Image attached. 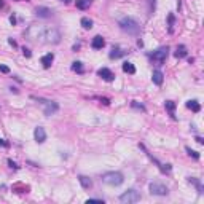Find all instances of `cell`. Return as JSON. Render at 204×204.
<instances>
[{
	"label": "cell",
	"instance_id": "3",
	"mask_svg": "<svg viewBox=\"0 0 204 204\" xmlns=\"http://www.w3.org/2000/svg\"><path fill=\"white\" fill-rule=\"evenodd\" d=\"M45 29L46 27H41V26H30L26 30V35L32 41H45Z\"/></svg>",
	"mask_w": 204,
	"mask_h": 204
},
{
	"label": "cell",
	"instance_id": "4",
	"mask_svg": "<svg viewBox=\"0 0 204 204\" xmlns=\"http://www.w3.org/2000/svg\"><path fill=\"white\" fill-rule=\"evenodd\" d=\"M35 99V101H38L41 105H43V113L46 115V116H51V115H54L57 110H59V104L54 101H48V99H41V97H32Z\"/></svg>",
	"mask_w": 204,
	"mask_h": 204
},
{
	"label": "cell",
	"instance_id": "19",
	"mask_svg": "<svg viewBox=\"0 0 204 204\" xmlns=\"http://www.w3.org/2000/svg\"><path fill=\"white\" fill-rule=\"evenodd\" d=\"M174 56L178 57V59H180V57H185L187 56V46H185V45H178L175 53H174Z\"/></svg>",
	"mask_w": 204,
	"mask_h": 204
},
{
	"label": "cell",
	"instance_id": "34",
	"mask_svg": "<svg viewBox=\"0 0 204 204\" xmlns=\"http://www.w3.org/2000/svg\"><path fill=\"white\" fill-rule=\"evenodd\" d=\"M8 43H10V45H11V46H13V48H16V46H18V43H16V41H14V40H13V38H8Z\"/></svg>",
	"mask_w": 204,
	"mask_h": 204
},
{
	"label": "cell",
	"instance_id": "6",
	"mask_svg": "<svg viewBox=\"0 0 204 204\" xmlns=\"http://www.w3.org/2000/svg\"><path fill=\"white\" fill-rule=\"evenodd\" d=\"M167 53H169V48L167 46H161V48H158L156 51H153V54L150 57H152V61H153V62H156L158 65H163V64L166 62Z\"/></svg>",
	"mask_w": 204,
	"mask_h": 204
},
{
	"label": "cell",
	"instance_id": "1",
	"mask_svg": "<svg viewBox=\"0 0 204 204\" xmlns=\"http://www.w3.org/2000/svg\"><path fill=\"white\" fill-rule=\"evenodd\" d=\"M118 26H120L121 30L126 32V34H129V35H137L140 32V22L137 21V19L131 18V16L121 18L120 22H118Z\"/></svg>",
	"mask_w": 204,
	"mask_h": 204
},
{
	"label": "cell",
	"instance_id": "37",
	"mask_svg": "<svg viewBox=\"0 0 204 204\" xmlns=\"http://www.w3.org/2000/svg\"><path fill=\"white\" fill-rule=\"evenodd\" d=\"M61 2H64V3H69V2H70V0H61Z\"/></svg>",
	"mask_w": 204,
	"mask_h": 204
},
{
	"label": "cell",
	"instance_id": "23",
	"mask_svg": "<svg viewBox=\"0 0 204 204\" xmlns=\"http://www.w3.org/2000/svg\"><path fill=\"white\" fill-rule=\"evenodd\" d=\"M80 24H81V26H83V29H86V30L92 27V21H91V19H89V18H81V21H80Z\"/></svg>",
	"mask_w": 204,
	"mask_h": 204
},
{
	"label": "cell",
	"instance_id": "31",
	"mask_svg": "<svg viewBox=\"0 0 204 204\" xmlns=\"http://www.w3.org/2000/svg\"><path fill=\"white\" fill-rule=\"evenodd\" d=\"M0 72H2V73H10V67H6V65H0Z\"/></svg>",
	"mask_w": 204,
	"mask_h": 204
},
{
	"label": "cell",
	"instance_id": "29",
	"mask_svg": "<svg viewBox=\"0 0 204 204\" xmlns=\"http://www.w3.org/2000/svg\"><path fill=\"white\" fill-rule=\"evenodd\" d=\"M8 166H10V167H13V169H19V166L16 164V163L13 161V159H8Z\"/></svg>",
	"mask_w": 204,
	"mask_h": 204
},
{
	"label": "cell",
	"instance_id": "30",
	"mask_svg": "<svg viewBox=\"0 0 204 204\" xmlns=\"http://www.w3.org/2000/svg\"><path fill=\"white\" fill-rule=\"evenodd\" d=\"M22 53H24V56H26V57H30V56H32L30 50H27V48H26V46L22 48Z\"/></svg>",
	"mask_w": 204,
	"mask_h": 204
},
{
	"label": "cell",
	"instance_id": "13",
	"mask_svg": "<svg viewBox=\"0 0 204 204\" xmlns=\"http://www.w3.org/2000/svg\"><path fill=\"white\" fill-rule=\"evenodd\" d=\"M53 61H54V54L53 53H48V54H45V56L41 57V64H43L45 69H50L51 64H53Z\"/></svg>",
	"mask_w": 204,
	"mask_h": 204
},
{
	"label": "cell",
	"instance_id": "21",
	"mask_svg": "<svg viewBox=\"0 0 204 204\" xmlns=\"http://www.w3.org/2000/svg\"><path fill=\"white\" fill-rule=\"evenodd\" d=\"M91 5V0H76V8L78 10H86Z\"/></svg>",
	"mask_w": 204,
	"mask_h": 204
},
{
	"label": "cell",
	"instance_id": "2",
	"mask_svg": "<svg viewBox=\"0 0 204 204\" xmlns=\"http://www.w3.org/2000/svg\"><path fill=\"white\" fill-rule=\"evenodd\" d=\"M102 182L107 185H112V187H118V185H121L124 182V177L118 171H110V172L102 174Z\"/></svg>",
	"mask_w": 204,
	"mask_h": 204
},
{
	"label": "cell",
	"instance_id": "11",
	"mask_svg": "<svg viewBox=\"0 0 204 204\" xmlns=\"http://www.w3.org/2000/svg\"><path fill=\"white\" fill-rule=\"evenodd\" d=\"M35 14H37L38 18L46 19V18H50V16L53 14V11H51L48 6H37V8H35Z\"/></svg>",
	"mask_w": 204,
	"mask_h": 204
},
{
	"label": "cell",
	"instance_id": "14",
	"mask_svg": "<svg viewBox=\"0 0 204 204\" xmlns=\"http://www.w3.org/2000/svg\"><path fill=\"white\" fill-rule=\"evenodd\" d=\"M78 182L81 183V187L85 188V190H89V188L92 187V180L89 177H86V175H78Z\"/></svg>",
	"mask_w": 204,
	"mask_h": 204
},
{
	"label": "cell",
	"instance_id": "25",
	"mask_svg": "<svg viewBox=\"0 0 204 204\" xmlns=\"http://www.w3.org/2000/svg\"><path fill=\"white\" fill-rule=\"evenodd\" d=\"M185 152H187L190 156H193L194 159H199V153H198V152H194V150H191L190 147H185Z\"/></svg>",
	"mask_w": 204,
	"mask_h": 204
},
{
	"label": "cell",
	"instance_id": "27",
	"mask_svg": "<svg viewBox=\"0 0 204 204\" xmlns=\"http://www.w3.org/2000/svg\"><path fill=\"white\" fill-rule=\"evenodd\" d=\"M147 5H148V10L150 13L155 11V5H156V0H147Z\"/></svg>",
	"mask_w": 204,
	"mask_h": 204
},
{
	"label": "cell",
	"instance_id": "24",
	"mask_svg": "<svg viewBox=\"0 0 204 204\" xmlns=\"http://www.w3.org/2000/svg\"><path fill=\"white\" fill-rule=\"evenodd\" d=\"M72 70L73 72H78V73H83V64L80 62V61H75V62L72 64Z\"/></svg>",
	"mask_w": 204,
	"mask_h": 204
},
{
	"label": "cell",
	"instance_id": "9",
	"mask_svg": "<svg viewBox=\"0 0 204 204\" xmlns=\"http://www.w3.org/2000/svg\"><path fill=\"white\" fill-rule=\"evenodd\" d=\"M97 75L101 76L102 80H105V81H113V80H115L113 72H112L110 69H107V67H102V69H99V70H97Z\"/></svg>",
	"mask_w": 204,
	"mask_h": 204
},
{
	"label": "cell",
	"instance_id": "17",
	"mask_svg": "<svg viewBox=\"0 0 204 204\" xmlns=\"http://www.w3.org/2000/svg\"><path fill=\"white\" fill-rule=\"evenodd\" d=\"M124 54V51L121 50L120 46H113L112 48V51H110V54H108V56H110V59H118V57H121Z\"/></svg>",
	"mask_w": 204,
	"mask_h": 204
},
{
	"label": "cell",
	"instance_id": "33",
	"mask_svg": "<svg viewBox=\"0 0 204 204\" xmlns=\"http://www.w3.org/2000/svg\"><path fill=\"white\" fill-rule=\"evenodd\" d=\"M0 145H2V147H8V145H10V143H8V142H6V140H5V139H2V137H0Z\"/></svg>",
	"mask_w": 204,
	"mask_h": 204
},
{
	"label": "cell",
	"instance_id": "35",
	"mask_svg": "<svg viewBox=\"0 0 204 204\" xmlns=\"http://www.w3.org/2000/svg\"><path fill=\"white\" fill-rule=\"evenodd\" d=\"M10 22H11L13 26L16 24V18H14V16H10Z\"/></svg>",
	"mask_w": 204,
	"mask_h": 204
},
{
	"label": "cell",
	"instance_id": "12",
	"mask_svg": "<svg viewBox=\"0 0 204 204\" xmlns=\"http://www.w3.org/2000/svg\"><path fill=\"white\" fill-rule=\"evenodd\" d=\"M104 45H105V40L101 37V35H96V37L92 38V41H91V46L94 48V50H102Z\"/></svg>",
	"mask_w": 204,
	"mask_h": 204
},
{
	"label": "cell",
	"instance_id": "8",
	"mask_svg": "<svg viewBox=\"0 0 204 204\" xmlns=\"http://www.w3.org/2000/svg\"><path fill=\"white\" fill-rule=\"evenodd\" d=\"M148 188H150V193L156 194V196H166V194L169 193L167 187H166V185H163V183H159V182H152Z\"/></svg>",
	"mask_w": 204,
	"mask_h": 204
},
{
	"label": "cell",
	"instance_id": "22",
	"mask_svg": "<svg viewBox=\"0 0 204 204\" xmlns=\"http://www.w3.org/2000/svg\"><path fill=\"white\" fill-rule=\"evenodd\" d=\"M164 107H166V110H169V112H171L172 118H175V116H174V110H175V102H172V101H166V102H164Z\"/></svg>",
	"mask_w": 204,
	"mask_h": 204
},
{
	"label": "cell",
	"instance_id": "36",
	"mask_svg": "<svg viewBox=\"0 0 204 204\" xmlns=\"http://www.w3.org/2000/svg\"><path fill=\"white\" fill-rule=\"evenodd\" d=\"M196 142H198V143H204L203 137H196Z\"/></svg>",
	"mask_w": 204,
	"mask_h": 204
},
{
	"label": "cell",
	"instance_id": "26",
	"mask_svg": "<svg viewBox=\"0 0 204 204\" xmlns=\"http://www.w3.org/2000/svg\"><path fill=\"white\" fill-rule=\"evenodd\" d=\"M174 21H175L174 14H169V18H167V26H169V32H174Z\"/></svg>",
	"mask_w": 204,
	"mask_h": 204
},
{
	"label": "cell",
	"instance_id": "16",
	"mask_svg": "<svg viewBox=\"0 0 204 204\" xmlns=\"http://www.w3.org/2000/svg\"><path fill=\"white\" fill-rule=\"evenodd\" d=\"M188 182H190V183H193L194 187L198 188V193H199V194L204 193V187H203V183H201L199 178H196V177H188Z\"/></svg>",
	"mask_w": 204,
	"mask_h": 204
},
{
	"label": "cell",
	"instance_id": "32",
	"mask_svg": "<svg viewBox=\"0 0 204 204\" xmlns=\"http://www.w3.org/2000/svg\"><path fill=\"white\" fill-rule=\"evenodd\" d=\"M88 203H104V199H101V198H91V199H88Z\"/></svg>",
	"mask_w": 204,
	"mask_h": 204
},
{
	"label": "cell",
	"instance_id": "18",
	"mask_svg": "<svg viewBox=\"0 0 204 204\" xmlns=\"http://www.w3.org/2000/svg\"><path fill=\"white\" fill-rule=\"evenodd\" d=\"M123 72L129 73V75H134V73H136V67H134V64L129 62V61L123 62Z\"/></svg>",
	"mask_w": 204,
	"mask_h": 204
},
{
	"label": "cell",
	"instance_id": "15",
	"mask_svg": "<svg viewBox=\"0 0 204 204\" xmlns=\"http://www.w3.org/2000/svg\"><path fill=\"white\" fill-rule=\"evenodd\" d=\"M163 72L161 70H155V72H153V75H152V81L155 83L156 86H161L163 85Z\"/></svg>",
	"mask_w": 204,
	"mask_h": 204
},
{
	"label": "cell",
	"instance_id": "20",
	"mask_svg": "<svg viewBox=\"0 0 204 204\" xmlns=\"http://www.w3.org/2000/svg\"><path fill=\"white\" fill-rule=\"evenodd\" d=\"M187 107L190 108L191 112H194V113H198V112L201 110V105H199V102H198V101H188Z\"/></svg>",
	"mask_w": 204,
	"mask_h": 204
},
{
	"label": "cell",
	"instance_id": "7",
	"mask_svg": "<svg viewBox=\"0 0 204 204\" xmlns=\"http://www.w3.org/2000/svg\"><path fill=\"white\" fill-rule=\"evenodd\" d=\"M120 201L121 203H137V201H140V193L137 190H134V188H131V190H126L123 194H120Z\"/></svg>",
	"mask_w": 204,
	"mask_h": 204
},
{
	"label": "cell",
	"instance_id": "38",
	"mask_svg": "<svg viewBox=\"0 0 204 204\" xmlns=\"http://www.w3.org/2000/svg\"><path fill=\"white\" fill-rule=\"evenodd\" d=\"M0 6H2V0H0Z\"/></svg>",
	"mask_w": 204,
	"mask_h": 204
},
{
	"label": "cell",
	"instance_id": "28",
	"mask_svg": "<svg viewBox=\"0 0 204 204\" xmlns=\"http://www.w3.org/2000/svg\"><path fill=\"white\" fill-rule=\"evenodd\" d=\"M131 105H132V107H134V108H139V110H142V112H145V107H143V105H142V104H139V102H137V101H132V102H131Z\"/></svg>",
	"mask_w": 204,
	"mask_h": 204
},
{
	"label": "cell",
	"instance_id": "10",
	"mask_svg": "<svg viewBox=\"0 0 204 204\" xmlns=\"http://www.w3.org/2000/svg\"><path fill=\"white\" fill-rule=\"evenodd\" d=\"M34 137H35V140H37L38 143H43L45 140H46V132H45V129L41 126H37L35 131H34Z\"/></svg>",
	"mask_w": 204,
	"mask_h": 204
},
{
	"label": "cell",
	"instance_id": "5",
	"mask_svg": "<svg viewBox=\"0 0 204 204\" xmlns=\"http://www.w3.org/2000/svg\"><path fill=\"white\" fill-rule=\"evenodd\" d=\"M61 41V32L57 27H54V26H50V27L45 29V43H59Z\"/></svg>",
	"mask_w": 204,
	"mask_h": 204
}]
</instances>
